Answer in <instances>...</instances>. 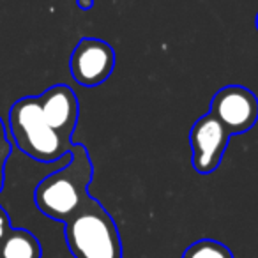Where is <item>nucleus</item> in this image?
<instances>
[{"instance_id": "14", "label": "nucleus", "mask_w": 258, "mask_h": 258, "mask_svg": "<svg viewBox=\"0 0 258 258\" xmlns=\"http://www.w3.org/2000/svg\"><path fill=\"white\" fill-rule=\"evenodd\" d=\"M254 25H256V30H258V13H256V20H254Z\"/></svg>"}, {"instance_id": "3", "label": "nucleus", "mask_w": 258, "mask_h": 258, "mask_svg": "<svg viewBox=\"0 0 258 258\" xmlns=\"http://www.w3.org/2000/svg\"><path fill=\"white\" fill-rule=\"evenodd\" d=\"M9 127L20 151L41 163L58 161L75 145L48 124L37 97H22L13 104L9 110Z\"/></svg>"}, {"instance_id": "6", "label": "nucleus", "mask_w": 258, "mask_h": 258, "mask_svg": "<svg viewBox=\"0 0 258 258\" xmlns=\"http://www.w3.org/2000/svg\"><path fill=\"white\" fill-rule=\"evenodd\" d=\"M71 75L80 85L96 87L110 78L115 68V51L106 41L83 37L73 50Z\"/></svg>"}, {"instance_id": "7", "label": "nucleus", "mask_w": 258, "mask_h": 258, "mask_svg": "<svg viewBox=\"0 0 258 258\" xmlns=\"http://www.w3.org/2000/svg\"><path fill=\"white\" fill-rule=\"evenodd\" d=\"M39 108L46 122L62 138L73 142L76 124H78L80 104L76 94L68 85H53L37 96Z\"/></svg>"}, {"instance_id": "2", "label": "nucleus", "mask_w": 258, "mask_h": 258, "mask_svg": "<svg viewBox=\"0 0 258 258\" xmlns=\"http://www.w3.org/2000/svg\"><path fill=\"white\" fill-rule=\"evenodd\" d=\"M66 240L75 258H122L113 218L92 197L66 221Z\"/></svg>"}, {"instance_id": "10", "label": "nucleus", "mask_w": 258, "mask_h": 258, "mask_svg": "<svg viewBox=\"0 0 258 258\" xmlns=\"http://www.w3.org/2000/svg\"><path fill=\"white\" fill-rule=\"evenodd\" d=\"M11 154V142L4 140L0 144V191L4 189V180H6V163H8V158Z\"/></svg>"}, {"instance_id": "13", "label": "nucleus", "mask_w": 258, "mask_h": 258, "mask_svg": "<svg viewBox=\"0 0 258 258\" xmlns=\"http://www.w3.org/2000/svg\"><path fill=\"white\" fill-rule=\"evenodd\" d=\"M4 140H8V133H6L4 122H2V118H0V144H2Z\"/></svg>"}, {"instance_id": "9", "label": "nucleus", "mask_w": 258, "mask_h": 258, "mask_svg": "<svg viewBox=\"0 0 258 258\" xmlns=\"http://www.w3.org/2000/svg\"><path fill=\"white\" fill-rule=\"evenodd\" d=\"M182 258H233V253L223 242L214 239H200L184 251Z\"/></svg>"}, {"instance_id": "1", "label": "nucleus", "mask_w": 258, "mask_h": 258, "mask_svg": "<svg viewBox=\"0 0 258 258\" xmlns=\"http://www.w3.org/2000/svg\"><path fill=\"white\" fill-rule=\"evenodd\" d=\"M69 154L71 161L44 177L34 193L37 209L44 216L62 223L73 218L90 197L87 189L94 177V165L82 144L73 145Z\"/></svg>"}, {"instance_id": "4", "label": "nucleus", "mask_w": 258, "mask_h": 258, "mask_svg": "<svg viewBox=\"0 0 258 258\" xmlns=\"http://www.w3.org/2000/svg\"><path fill=\"white\" fill-rule=\"evenodd\" d=\"M230 135L247 133L258 120V97L242 85H226L214 94L211 111Z\"/></svg>"}, {"instance_id": "12", "label": "nucleus", "mask_w": 258, "mask_h": 258, "mask_svg": "<svg viewBox=\"0 0 258 258\" xmlns=\"http://www.w3.org/2000/svg\"><path fill=\"white\" fill-rule=\"evenodd\" d=\"M76 4H78L80 9H85V11H89V9L94 8V0H76Z\"/></svg>"}, {"instance_id": "11", "label": "nucleus", "mask_w": 258, "mask_h": 258, "mask_svg": "<svg viewBox=\"0 0 258 258\" xmlns=\"http://www.w3.org/2000/svg\"><path fill=\"white\" fill-rule=\"evenodd\" d=\"M11 228H13V226H11V219H9L6 209L0 205V239H2V237H4Z\"/></svg>"}, {"instance_id": "5", "label": "nucleus", "mask_w": 258, "mask_h": 258, "mask_svg": "<svg viewBox=\"0 0 258 258\" xmlns=\"http://www.w3.org/2000/svg\"><path fill=\"white\" fill-rule=\"evenodd\" d=\"M230 137L232 135L212 113L204 115L195 122L189 133V145L193 152L191 163L200 175H209L218 170L228 147Z\"/></svg>"}, {"instance_id": "8", "label": "nucleus", "mask_w": 258, "mask_h": 258, "mask_svg": "<svg viewBox=\"0 0 258 258\" xmlns=\"http://www.w3.org/2000/svg\"><path fill=\"white\" fill-rule=\"evenodd\" d=\"M43 247L37 237L25 228H11L0 239V258H41Z\"/></svg>"}]
</instances>
